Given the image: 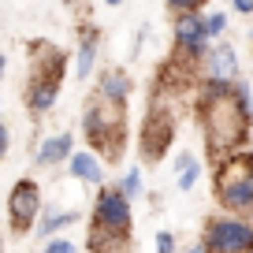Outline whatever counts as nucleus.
I'll use <instances>...</instances> for the list:
<instances>
[{"label":"nucleus","instance_id":"19","mask_svg":"<svg viewBox=\"0 0 253 253\" xmlns=\"http://www.w3.org/2000/svg\"><path fill=\"white\" fill-rule=\"evenodd\" d=\"M223 26H227V15H223V11H212V15L205 19V30H209V38L223 34Z\"/></svg>","mask_w":253,"mask_h":253},{"label":"nucleus","instance_id":"7","mask_svg":"<svg viewBox=\"0 0 253 253\" xmlns=\"http://www.w3.org/2000/svg\"><path fill=\"white\" fill-rule=\"evenodd\" d=\"M93 223L108 227V231H119V235H130V198L123 194V186H104L97 194Z\"/></svg>","mask_w":253,"mask_h":253},{"label":"nucleus","instance_id":"20","mask_svg":"<svg viewBox=\"0 0 253 253\" xmlns=\"http://www.w3.org/2000/svg\"><path fill=\"white\" fill-rule=\"evenodd\" d=\"M157 253H175V235L171 231H160L157 235Z\"/></svg>","mask_w":253,"mask_h":253},{"label":"nucleus","instance_id":"16","mask_svg":"<svg viewBox=\"0 0 253 253\" xmlns=\"http://www.w3.org/2000/svg\"><path fill=\"white\" fill-rule=\"evenodd\" d=\"M71 223H79V212H52V216H45V223H41V235H56V231H63V227H71Z\"/></svg>","mask_w":253,"mask_h":253},{"label":"nucleus","instance_id":"22","mask_svg":"<svg viewBox=\"0 0 253 253\" xmlns=\"http://www.w3.org/2000/svg\"><path fill=\"white\" fill-rule=\"evenodd\" d=\"M235 8L238 11H253V0H235Z\"/></svg>","mask_w":253,"mask_h":253},{"label":"nucleus","instance_id":"15","mask_svg":"<svg viewBox=\"0 0 253 253\" xmlns=\"http://www.w3.org/2000/svg\"><path fill=\"white\" fill-rule=\"evenodd\" d=\"M198 175H201L198 160L182 153V157H179V190H194V182H198Z\"/></svg>","mask_w":253,"mask_h":253},{"label":"nucleus","instance_id":"23","mask_svg":"<svg viewBox=\"0 0 253 253\" xmlns=\"http://www.w3.org/2000/svg\"><path fill=\"white\" fill-rule=\"evenodd\" d=\"M190 253H209V246H205V242H198V246H190Z\"/></svg>","mask_w":253,"mask_h":253},{"label":"nucleus","instance_id":"5","mask_svg":"<svg viewBox=\"0 0 253 253\" xmlns=\"http://www.w3.org/2000/svg\"><path fill=\"white\" fill-rule=\"evenodd\" d=\"M41 212V190L34 179H19L8 194V223H11V235H26L30 223L38 220Z\"/></svg>","mask_w":253,"mask_h":253},{"label":"nucleus","instance_id":"18","mask_svg":"<svg viewBox=\"0 0 253 253\" xmlns=\"http://www.w3.org/2000/svg\"><path fill=\"white\" fill-rule=\"evenodd\" d=\"M205 0H168V8L175 11V15H190V11H198Z\"/></svg>","mask_w":253,"mask_h":253},{"label":"nucleus","instance_id":"17","mask_svg":"<svg viewBox=\"0 0 253 253\" xmlns=\"http://www.w3.org/2000/svg\"><path fill=\"white\" fill-rule=\"evenodd\" d=\"M119 186H123L126 198L134 201V198H138V190H142V171H138V168H130V171L123 175V182H119Z\"/></svg>","mask_w":253,"mask_h":253},{"label":"nucleus","instance_id":"14","mask_svg":"<svg viewBox=\"0 0 253 253\" xmlns=\"http://www.w3.org/2000/svg\"><path fill=\"white\" fill-rule=\"evenodd\" d=\"M93 60H97V30H89L82 38V48H79V79H89Z\"/></svg>","mask_w":253,"mask_h":253},{"label":"nucleus","instance_id":"24","mask_svg":"<svg viewBox=\"0 0 253 253\" xmlns=\"http://www.w3.org/2000/svg\"><path fill=\"white\" fill-rule=\"evenodd\" d=\"M104 4H123V0H104Z\"/></svg>","mask_w":253,"mask_h":253},{"label":"nucleus","instance_id":"1","mask_svg":"<svg viewBox=\"0 0 253 253\" xmlns=\"http://www.w3.org/2000/svg\"><path fill=\"white\" fill-rule=\"evenodd\" d=\"M216 201L235 216L253 212V153H227L216 168Z\"/></svg>","mask_w":253,"mask_h":253},{"label":"nucleus","instance_id":"3","mask_svg":"<svg viewBox=\"0 0 253 253\" xmlns=\"http://www.w3.org/2000/svg\"><path fill=\"white\" fill-rule=\"evenodd\" d=\"M86 138L104 153V157L116 160L119 145H123V101H108V97H97L93 104L86 108Z\"/></svg>","mask_w":253,"mask_h":253},{"label":"nucleus","instance_id":"10","mask_svg":"<svg viewBox=\"0 0 253 253\" xmlns=\"http://www.w3.org/2000/svg\"><path fill=\"white\" fill-rule=\"evenodd\" d=\"M209 79L238 82V52L231 45H216L212 52H209Z\"/></svg>","mask_w":253,"mask_h":253},{"label":"nucleus","instance_id":"21","mask_svg":"<svg viewBox=\"0 0 253 253\" xmlns=\"http://www.w3.org/2000/svg\"><path fill=\"white\" fill-rule=\"evenodd\" d=\"M45 253H79V250H75L67 238H52V242L45 246Z\"/></svg>","mask_w":253,"mask_h":253},{"label":"nucleus","instance_id":"12","mask_svg":"<svg viewBox=\"0 0 253 253\" xmlns=\"http://www.w3.org/2000/svg\"><path fill=\"white\" fill-rule=\"evenodd\" d=\"M71 175H75V179H86V182H104L101 164H97L93 153H75V157H71Z\"/></svg>","mask_w":253,"mask_h":253},{"label":"nucleus","instance_id":"9","mask_svg":"<svg viewBox=\"0 0 253 253\" xmlns=\"http://www.w3.org/2000/svg\"><path fill=\"white\" fill-rule=\"evenodd\" d=\"M175 45L190 56H205V45H209V30H205V19H198L194 11L190 15H179L175 23Z\"/></svg>","mask_w":253,"mask_h":253},{"label":"nucleus","instance_id":"6","mask_svg":"<svg viewBox=\"0 0 253 253\" xmlns=\"http://www.w3.org/2000/svg\"><path fill=\"white\" fill-rule=\"evenodd\" d=\"M60 79H63V56L48 52V60H41V71L34 75L30 93H26V104L30 112H48L60 97Z\"/></svg>","mask_w":253,"mask_h":253},{"label":"nucleus","instance_id":"2","mask_svg":"<svg viewBox=\"0 0 253 253\" xmlns=\"http://www.w3.org/2000/svg\"><path fill=\"white\" fill-rule=\"evenodd\" d=\"M246 123H250V112L242 108L238 93L209 101V126L205 130H209V145L216 153H238V142L246 138Z\"/></svg>","mask_w":253,"mask_h":253},{"label":"nucleus","instance_id":"8","mask_svg":"<svg viewBox=\"0 0 253 253\" xmlns=\"http://www.w3.org/2000/svg\"><path fill=\"white\" fill-rule=\"evenodd\" d=\"M171 138H175V119L168 112L153 108L145 116V130H142V157L145 160H160L164 149H171Z\"/></svg>","mask_w":253,"mask_h":253},{"label":"nucleus","instance_id":"4","mask_svg":"<svg viewBox=\"0 0 253 253\" xmlns=\"http://www.w3.org/2000/svg\"><path fill=\"white\" fill-rule=\"evenodd\" d=\"M201 242L209 253H253V223L242 216H212Z\"/></svg>","mask_w":253,"mask_h":253},{"label":"nucleus","instance_id":"11","mask_svg":"<svg viewBox=\"0 0 253 253\" xmlns=\"http://www.w3.org/2000/svg\"><path fill=\"white\" fill-rule=\"evenodd\" d=\"M63 157H75V153H71V134H56V138H48V142L38 149V157H34V160H38L41 168H48V164H60Z\"/></svg>","mask_w":253,"mask_h":253},{"label":"nucleus","instance_id":"13","mask_svg":"<svg viewBox=\"0 0 253 253\" xmlns=\"http://www.w3.org/2000/svg\"><path fill=\"white\" fill-rule=\"evenodd\" d=\"M126 93H130V79H126L123 71H108L101 79V97H108V101H123Z\"/></svg>","mask_w":253,"mask_h":253}]
</instances>
